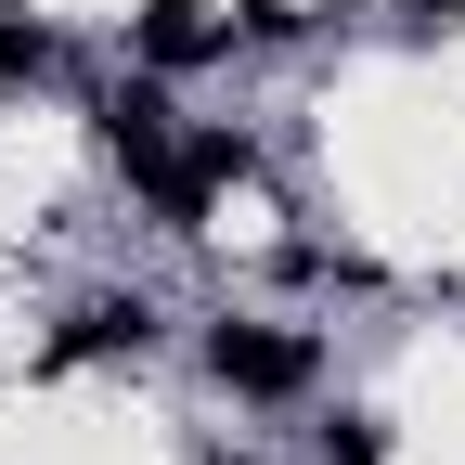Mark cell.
Listing matches in <instances>:
<instances>
[{
	"mask_svg": "<svg viewBox=\"0 0 465 465\" xmlns=\"http://www.w3.org/2000/svg\"><path fill=\"white\" fill-rule=\"evenodd\" d=\"M194 465H246V452H194Z\"/></svg>",
	"mask_w": 465,
	"mask_h": 465,
	"instance_id": "10",
	"label": "cell"
},
{
	"mask_svg": "<svg viewBox=\"0 0 465 465\" xmlns=\"http://www.w3.org/2000/svg\"><path fill=\"white\" fill-rule=\"evenodd\" d=\"M284 39H311L298 0H232V52H284Z\"/></svg>",
	"mask_w": 465,
	"mask_h": 465,
	"instance_id": "8",
	"label": "cell"
},
{
	"mask_svg": "<svg viewBox=\"0 0 465 465\" xmlns=\"http://www.w3.org/2000/svg\"><path fill=\"white\" fill-rule=\"evenodd\" d=\"M401 14H427V26H452V14H465V0H401Z\"/></svg>",
	"mask_w": 465,
	"mask_h": 465,
	"instance_id": "9",
	"label": "cell"
},
{
	"mask_svg": "<svg viewBox=\"0 0 465 465\" xmlns=\"http://www.w3.org/2000/svg\"><path fill=\"white\" fill-rule=\"evenodd\" d=\"M155 336H168V311L143 298V284H91V298L52 323V349H39V362H52V375H78V362H143Z\"/></svg>",
	"mask_w": 465,
	"mask_h": 465,
	"instance_id": "3",
	"label": "cell"
},
{
	"mask_svg": "<svg viewBox=\"0 0 465 465\" xmlns=\"http://www.w3.org/2000/svg\"><path fill=\"white\" fill-rule=\"evenodd\" d=\"M311 465H388V414H362V401H336V414L311 427Z\"/></svg>",
	"mask_w": 465,
	"mask_h": 465,
	"instance_id": "7",
	"label": "cell"
},
{
	"mask_svg": "<svg viewBox=\"0 0 465 465\" xmlns=\"http://www.w3.org/2000/svg\"><path fill=\"white\" fill-rule=\"evenodd\" d=\"M130 65H155V78L232 65V14H207V0H143V14H130Z\"/></svg>",
	"mask_w": 465,
	"mask_h": 465,
	"instance_id": "5",
	"label": "cell"
},
{
	"mask_svg": "<svg viewBox=\"0 0 465 465\" xmlns=\"http://www.w3.org/2000/svg\"><path fill=\"white\" fill-rule=\"evenodd\" d=\"M246 182H259V143L232 130V116H194V130H182V194L155 207V232H207L220 194H246Z\"/></svg>",
	"mask_w": 465,
	"mask_h": 465,
	"instance_id": "4",
	"label": "cell"
},
{
	"mask_svg": "<svg viewBox=\"0 0 465 465\" xmlns=\"http://www.w3.org/2000/svg\"><path fill=\"white\" fill-rule=\"evenodd\" d=\"M39 78H65V39H52L39 14H14V0H0V91H39Z\"/></svg>",
	"mask_w": 465,
	"mask_h": 465,
	"instance_id": "6",
	"label": "cell"
},
{
	"mask_svg": "<svg viewBox=\"0 0 465 465\" xmlns=\"http://www.w3.org/2000/svg\"><path fill=\"white\" fill-rule=\"evenodd\" d=\"M91 130H104L116 182H130L143 207H168V194H182V130H194V116L168 104V78H155V65H130V78H116V91L91 104Z\"/></svg>",
	"mask_w": 465,
	"mask_h": 465,
	"instance_id": "2",
	"label": "cell"
},
{
	"mask_svg": "<svg viewBox=\"0 0 465 465\" xmlns=\"http://www.w3.org/2000/svg\"><path fill=\"white\" fill-rule=\"evenodd\" d=\"M194 362H207V388H232V401H259V414H284V401L323 388V323L207 311V323H194Z\"/></svg>",
	"mask_w": 465,
	"mask_h": 465,
	"instance_id": "1",
	"label": "cell"
}]
</instances>
